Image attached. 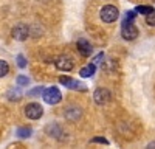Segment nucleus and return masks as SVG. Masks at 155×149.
<instances>
[{"instance_id":"nucleus-1","label":"nucleus","mask_w":155,"mask_h":149,"mask_svg":"<svg viewBox=\"0 0 155 149\" xmlns=\"http://www.w3.org/2000/svg\"><path fill=\"white\" fill-rule=\"evenodd\" d=\"M118 16H120V11L113 5H106V6H102V9H101V19H102V22H106V23L115 22L116 19H118Z\"/></svg>"},{"instance_id":"nucleus-2","label":"nucleus","mask_w":155,"mask_h":149,"mask_svg":"<svg viewBox=\"0 0 155 149\" xmlns=\"http://www.w3.org/2000/svg\"><path fill=\"white\" fill-rule=\"evenodd\" d=\"M121 34L126 41H134L138 36V30L134 25V20H124L123 27H121Z\"/></svg>"},{"instance_id":"nucleus-3","label":"nucleus","mask_w":155,"mask_h":149,"mask_svg":"<svg viewBox=\"0 0 155 149\" xmlns=\"http://www.w3.org/2000/svg\"><path fill=\"white\" fill-rule=\"evenodd\" d=\"M44 99L48 104H58L62 99V93L59 92L58 87H50V89L44 90Z\"/></svg>"},{"instance_id":"nucleus-4","label":"nucleus","mask_w":155,"mask_h":149,"mask_svg":"<svg viewBox=\"0 0 155 149\" xmlns=\"http://www.w3.org/2000/svg\"><path fill=\"white\" fill-rule=\"evenodd\" d=\"M25 115H27L30 120H39L44 115V109L37 103H30L27 107H25Z\"/></svg>"},{"instance_id":"nucleus-5","label":"nucleus","mask_w":155,"mask_h":149,"mask_svg":"<svg viewBox=\"0 0 155 149\" xmlns=\"http://www.w3.org/2000/svg\"><path fill=\"white\" fill-rule=\"evenodd\" d=\"M93 99L95 103L102 106V104H107L110 101V92L107 89H96L95 93H93Z\"/></svg>"},{"instance_id":"nucleus-6","label":"nucleus","mask_w":155,"mask_h":149,"mask_svg":"<svg viewBox=\"0 0 155 149\" xmlns=\"http://www.w3.org/2000/svg\"><path fill=\"white\" fill-rule=\"evenodd\" d=\"M54 64H56V67H58L59 70H62V71H70V70L73 68V61H71V58L64 56V55L59 56V58H56Z\"/></svg>"},{"instance_id":"nucleus-7","label":"nucleus","mask_w":155,"mask_h":149,"mask_svg":"<svg viewBox=\"0 0 155 149\" xmlns=\"http://www.w3.org/2000/svg\"><path fill=\"white\" fill-rule=\"evenodd\" d=\"M12 37H14L16 41H25V39H27V37H28L27 25H23V23L16 25V27L12 28Z\"/></svg>"},{"instance_id":"nucleus-8","label":"nucleus","mask_w":155,"mask_h":149,"mask_svg":"<svg viewBox=\"0 0 155 149\" xmlns=\"http://www.w3.org/2000/svg\"><path fill=\"white\" fill-rule=\"evenodd\" d=\"M59 82L61 84H64L65 87H68V89H74V90H85V87H82L84 84H81V82H78L76 79H73V78H68V76H61L59 78Z\"/></svg>"},{"instance_id":"nucleus-9","label":"nucleus","mask_w":155,"mask_h":149,"mask_svg":"<svg viewBox=\"0 0 155 149\" xmlns=\"http://www.w3.org/2000/svg\"><path fill=\"white\" fill-rule=\"evenodd\" d=\"M76 47H78V51H79L82 56H90L92 55V45H90V42H87L85 39H79L78 41V44H76Z\"/></svg>"},{"instance_id":"nucleus-10","label":"nucleus","mask_w":155,"mask_h":149,"mask_svg":"<svg viewBox=\"0 0 155 149\" xmlns=\"http://www.w3.org/2000/svg\"><path fill=\"white\" fill-rule=\"evenodd\" d=\"M79 74H81L82 78H90V76H93V74H95V64H88V65L82 67L81 71H79Z\"/></svg>"},{"instance_id":"nucleus-11","label":"nucleus","mask_w":155,"mask_h":149,"mask_svg":"<svg viewBox=\"0 0 155 149\" xmlns=\"http://www.w3.org/2000/svg\"><path fill=\"white\" fill-rule=\"evenodd\" d=\"M146 22H147V25H150V27H155V9H152L150 12L146 14Z\"/></svg>"},{"instance_id":"nucleus-12","label":"nucleus","mask_w":155,"mask_h":149,"mask_svg":"<svg viewBox=\"0 0 155 149\" xmlns=\"http://www.w3.org/2000/svg\"><path fill=\"white\" fill-rule=\"evenodd\" d=\"M17 135L22 137V138H27V137L31 135V129L30 127H20V129H17Z\"/></svg>"},{"instance_id":"nucleus-13","label":"nucleus","mask_w":155,"mask_h":149,"mask_svg":"<svg viewBox=\"0 0 155 149\" xmlns=\"http://www.w3.org/2000/svg\"><path fill=\"white\" fill-rule=\"evenodd\" d=\"M8 71H9V65L5 61H0V78H3Z\"/></svg>"},{"instance_id":"nucleus-14","label":"nucleus","mask_w":155,"mask_h":149,"mask_svg":"<svg viewBox=\"0 0 155 149\" xmlns=\"http://www.w3.org/2000/svg\"><path fill=\"white\" fill-rule=\"evenodd\" d=\"M135 11H137V12H140V14H147V12H150V11H152V8H150V6H144V5H141V6H138Z\"/></svg>"},{"instance_id":"nucleus-15","label":"nucleus","mask_w":155,"mask_h":149,"mask_svg":"<svg viewBox=\"0 0 155 149\" xmlns=\"http://www.w3.org/2000/svg\"><path fill=\"white\" fill-rule=\"evenodd\" d=\"M17 65H19L20 68L27 67V61H25V56H23V55H19V56H17Z\"/></svg>"},{"instance_id":"nucleus-16","label":"nucleus","mask_w":155,"mask_h":149,"mask_svg":"<svg viewBox=\"0 0 155 149\" xmlns=\"http://www.w3.org/2000/svg\"><path fill=\"white\" fill-rule=\"evenodd\" d=\"M17 84H19V85H28V84H30V79L25 78V76H19V78H17Z\"/></svg>"},{"instance_id":"nucleus-17","label":"nucleus","mask_w":155,"mask_h":149,"mask_svg":"<svg viewBox=\"0 0 155 149\" xmlns=\"http://www.w3.org/2000/svg\"><path fill=\"white\" fill-rule=\"evenodd\" d=\"M102 59H104V55H102V53H99L95 59H93V64L96 65V64H99V62H102Z\"/></svg>"},{"instance_id":"nucleus-18","label":"nucleus","mask_w":155,"mask_h":149,"mask_svg":"<svg viewBox=\"0 0 155 149\" xmlns=\"http://www.w3.org/2000/svg\"><path fill=\"white\" fill-rule=\"evenodd\" d=\"M92 141H93V143H104V144H107V143H109L106 138H99V137H98V138H93Z\"/></svg>"},{"instance_id":"nucleus-19","label":"nucleus","mask_w":155,"mask_h":149,"mask_svg":"<svg viewBox=\"0 0 155 149\" xmlns=\"http://www.w3.org/2000/svg\"><path fill=\"white\" fill-rule=\"evenodd\" d=\"M152 146H155V143H150V144H149V147H152Z\"/></svg>"}]
</instances>
